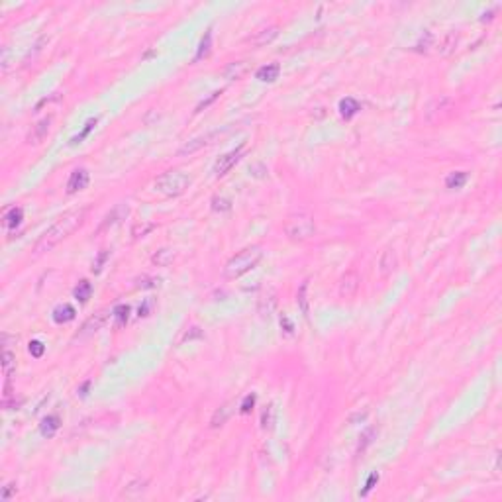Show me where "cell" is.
Masks as SVG:
<instances>
[{"label":"cell","instance_id":"30","mask_svg":"<svg viewBox=\"0 0 502 502\" xmlns=\"http://www.w3.org/2000/svg\"><path fill=\"white\" fill-rule=\"evenodd\" d=\"M210 46H212V32H206L204 40L200 42V47H198V53H196L194 61H200L202 57H206V55H208V51H210Z\"/></svg>","mask_w":502,"mask_h":502},{"label":"cell","instance_id":"17","mask_svg":"<svg viewBox=\"0 0 502 502\" xmlns=\"http://www.w3.org/2000/svg\"><path fill=\"white\" fill-rule=\"evenodd\" d=\"M277 34H279V28H267V30H261V32H257V36L255 38H251V46H265V44H269V42H273L275 38H277Z\"/></svg>","mask_w":502,"mask_h":502},{"label":"cell","instance_id":"43","mask_svg":"<svg viewBox=\"0 0 502 502\" xmlns=\"http://www.w3.org/2000/svg\"><path fill=\"white\" fill-rule=\"evenodd\" d=\"M12 361H14V355H12L8 349H4V361H2V365H4V371H6V373H10Z\"/></svg>","mask_w":502,"mask_h":502},{"label":"cell","instance_id":"36","mask_svg":"<svg viewBox=\"0 0 502 502\" xmlns=\"http://www.w3.org/2000/svg\"><path fill=\"white\" fill-rule=\"evenodd\" d=\"M377 482H379V473L375 471V473H371V475H369V479H367V482H365V488L361 490V496H367V494H369V490H371Z\"/></svg>","mask_w":502,"mask_h":502},{"label":"cell","instance_id":"24","mask_svg":"<svg viewBox=\"0 0 502 502\" xmlns=\"http://www.w3.org/2000/svg\"><path fill=\"white\" fill-rule=\"evenodd\" d=\"M467 179H469V175H467L465 171H457V173H451V175L445 179V186L451 188V190H455V188H461L463 184L467 183Z\"/></svg>","mask_w":502,"mask_h":502},{"label":"cell","instance_id":"2","mask_svg":"<svg viewBox=\"0 0 502 502\" xmlns=\"http://www.w3.org/2000/svg\"><path fill=\"white\" fill-rule=\"evenodd\" d=\"M190 183H192V179L183 171H167L155 179L153 188H155V192H159L163 196L173 198V196H181L190 186Z\"/></svg>","mask_w":502,"mask_h":502},{"label":"cell","instance_id":"23","mask_svg":"<svg viewBox=\"0 0 502 502\" xmlns=\"http://www.w3.org/2000/svg\"><path fill=\"white\" fill-rule=\"evenodd\" d=\"M173 259H175V251L173 249H159L153 257H151V261H153L157 267H167V265H171Z\"/></svg>","mask_w":502,"mask_h":502},{"label":"cell","instance_id":"33","mask_svg":"<svg viewBox=\"0 0 502 502\" xmlns=\"http://www.w3.org/2000/svg\"><path fill=\"white\" fill-rule=\"evenodd\" d=\"M28 349H30L32 357H38V359H40V357L44 355V351H46V345L40 342V340H34V342H30V347H28Z\"/></svg>","mask_w":502,"mask_h":502},{"label":"cell","instance_id":"35","mask_svg":"<svg viewBox=\"0 0 502 502\" xmlns=\"http://www.w3.org/2000/svg\"><path fill=\"white\" fill-rule=\"evenodd\" d=\"M261 424H263V430H271L273 428V406H267V410L263 412Z\"/></svg>","mask_w":502,"mask_h":502},{"label":"cell","instance_id":"22","mask_svg":"<svg viewBox=\"0 0 502 502\" xmlns=\"http://www.w3.org/2000/svg\"><path fill=\"white\" fill-rule=\"evenodd\" d=\"M112 316L116 320V328L126 326L128 320H130V306L128 304H118L114 310H112Z\"/></svg>","mask_w":502,"mask_h":502},{"label":"cell","instance_id":"28","mask_svg":"<svg viewBox=\"0 0 502 502\" xmlns=\"http://www.w3.org/2000/svg\"><path fill=\"white\" fill-rule=\"evenodd\" d=\"M298 306L304 316H308V281H304L298 289Z\"/></svg>","mask_w":502,"mask_h":502},{"label":"cell","instance_id":"18","mask_svg":"<svg viewBox=\"0 0 502 502\" xmlns=\"http://www.w3.org/2000/svg\"><path fill=\"white\" fill-rule=\"evenodd\" d=\"M361 110V104L355 100V98H351V96H347V98H343L342 102H340V112L345 120H349V118H353V116L357 114Z\"/></svg>","mask_w":502,"mask_h":502},{"label":"cell","instance_id":"16","mask_svg":"<svg viewBox=\"0 0 502 502\" xmlns=\"http://www.w3.org/2000/svg\"><path fill=\"white\" fill-rule=\"evenodd\" d=\"M59 426H61V418H59L57 414H51V416H46V418L42 420L40 430H42V434L46 435V437H53L55 432L59 430Z\"/></svg>","mask_w":502,"mask_h":502},{"label":"cell","instance_id":"1","mask_svg":"<svg viewBox=\"0 0 502 502\" xmlns=\"http://www.w3.org/2000/svg\"><path fill=\"white\" fill-rule=\"evenodd\" d=\"M83 218H85V210H73V212L63 214V216L42 235V239L36 243V249L34 251H36L38 255H40V253H46V251H51L59 241H63L67 235H71L75 229L83 224Z\"/></svg>","mask_w":502,"mask_h":502},{"label":"cell","instance_id":"45","mask_svg":"<svg viewBox=\"0 0 502 502\" xmlns=\"http://www.w3.org/2000/svg\"><path fill=\"white\" fill-rule=\"evenodd\" d=\"M281 324H285V332H287V334H289V336H291V334H293V332H295V326H293V322H291V320L287 318V316H285V314H283V316H281Z\"/></svg>","mask_w":502,"mask_h":502},{"label":"cell","instance_id":"38","mask_svg":"<svg viewBox=\"0 0 502 502\" xmlns=\"http://www.w3.org/2000/svg\"><path fill=\"white\" fill-rule=\"evenodd\" d=\"M108 255H110V251H106V249H104V251H102V253H100V255H98V259H96V263H94V265H92V271H94V273H100V269H102V265H104V261H106V259H108Z\"/></svg>","mask_w":502,"mask_h":502},{"label":"cell","instance_id":"41","mask_svg":"<svg viewBox=\"0 0 502 502\" xmlns=\"http://www.w3.org/2000/svg\"><path fill=\"white\" fill-rule=\"evenodd\" d=\"M0 63H2V71H8V67H10V49L8 47H2V59H0Z\"/></svg>","mask_w":502,"mask_h":502},{"label":"cell","instance_id":"21","mask_svg":"<svg viewBox=\"0 0 502 502\" xmlns=\"http://www.w3.org/2000/svg\"><path fill=\"white\" fill-rule=\"evenodd\" d=\"M73 318H75V308L69 306V304H63V306L55 308V312H53V320H55L57 324H67V322H71Z\"/></svg>","mask_w":502,"mask_h":502},{"label":"cell","instance_id":"44","mask_svg":"<svg viewBox=\"0 0 502 502\" xmlns=\"http://www.w3.org/2000/svg\"><path fill=\"white\" fill-rule=\"evenodd\" d=\"M220 94H222V91H216V92H212V96H210V98H208V100H204V102H200V104H198V108H196V112H200V110H202V108H206V106H208V104H210V102H214V100H216V98H218V96H220Z\"/></svg>","mask_w":502,"mask_h":502},{"label":"cell","instance_id":"29","mask_svg":"<svg viewBox=\"0 0 502 502\" xmlns=\"http://www.w3.org/2000/svg\"><path fill=\"white\" fill-rule=\"evenodd\" d=\"M151 229H155V224H153V222L141 220V222L134 224V228H132V235H134V237H143V235H147Z\"/></svg>","mask_w":502,"mask_h":502},{"label":"cell","instance_id":"9","mask_svg":"<svg viewBox=\"0 0 502 502\" xmlns=\"http://www.w3.org/2000/svg\"><path fill=\"white\" fill-rule=\"evenodd\" d=\"M89 179H91V177H89V171H87V169H77V171H73V173H71V177H69L67 192L69 194H75V192H79V190L87 188Z\"/></svg>","mask_w":502,"mask_h":502},{"label":"cell","instance_id":"32","mask_svg":"<svg viewBox=\"0 0 502 502\" xmlns=\"http://www.w3.org/2000/svg\"><path fill=\"white\" fill-rule=\"evenodd\" d=\"M231 208V202L228 198H220V196H214L212 198V210L214 212H228Z\"/></svg>","mask_w":502,"mask_h":502},{"label":"cell","instance_id":"34","mask_svg":"<svg viewBox=\"0 0 502 502\" xmlns=\"http://www.w3.org/2000/svg\"><path fill=\"white\" fill-rule=\"evenodd\" d=\"M96 122H98L96 118H94V120H89V122H87V126H85V130H83V132H81V134H79L77 137H73V141H71V143H81V141H83L85 137L91 134V130L94 128V126H96Z\"/></svg>","mask_w":502,"mask_h":502},{"label":"cell","instance_id":"39","mask_svg":"<svg viewBox=\"0 0 502 502\" xmlns=\"http://www.w3.org/2000/svg\"><path fill=\"white\" fill-rule=\"evenodd\" d=\"M196 338H202V330L200 328H190L188 332H184L183 342H190V340H196Z\"/></svg>","mask_w":502,"mask_h":502},{"label":"cell","instance_id":"6","mask_svg":"<svg viewBox=\"0 0 502 502\" xmlns=\"http://www.w3.org/2000/svg\"><path fill=\"white\" fill-rule=\"evenodd\" d=\"M359 283H361V277L357 271H347L343 275L342 283H340V295L343 298H351L357 295L359 291Z\"/></svg>","mask_w":502,"mask_h":502},{"label":"cell","instance_id":"42","mask_svg":"<svg viewBox=\"0 0 502 502\" xmlns=\"http://www.w3.org/2000/svg\"><path fill=\"white\" fill-rule=\"evenodd\" d=\"M16 492V484L14 482H10V484H6L4 486V490H2V500L6 502V500H10V496Z\"/></svg>","mask_w":502,"mask_h":502},{"label":"cell","instance_id":"26","mask_svg":"<svg viewBox=\"0 0 502 502\" xmlns=\"http://www.w3.org/2000/svg\"><path fill=\"white\" fill-rule=\"evenodd\" d=\"M377 435V428H367L365 432L361 434L359 437V445H357V455H361V453H365V449L373 443V437Z\"/></svg>","mask_w":502,"mask_h":502},{"label":"cell","instance_id":"48","mask_svg":"<svg viewBox=\"0 0 502 502\" xmlns=\"http://www.w3.org/2000/svg\"><path fill=\"white\" fill-rule=\"evenodd\" d=\"M363 418H367V412H363V414H355V416H351V418H349V424H353L355 420H363Z\"/></svg>","mask_w":502,"mask_h":502},{"label":"cell","instance_id":"47","mask_svg":"<svg viewBox=\"0 0 502 502\" xmlns=\"http://www.w3.org/2000/svg\"><path fill=\"white\" fill-rule=\"evenodd\" d=\"M149 306H151V302H145V304L139 308V316H147V314H149Z\"/></svg>","mask_w":502,"mask_h":502},{"label":"cell","instance_id":"10","mask_svg":"<svg viewBox=\"0 0 502 502\" xmlns=\"http://www.w3.org/2000/svg\"><path fill=\"white\" fill-rule=\"evenodd\" d=\"M49 126H51V116L40 120L36 126H32V132H30V136H28V141H30V143H40V141L47 136Z\"/></svg>","mask_w":502,"mask_h":502},{"label":"cell","instance_id":"15","mask_svg":"<svg viewBox=\"0 0 502 502\" xmlns=\"http://www.w3.org/2000/svg\"><path fill=\"white\" fill-rule=\"evenodd\" d=\"M279 73H281L279 63H269V65H263L261 69H257L255 77L259 81H263V83H273V81L279 79Z\"/></svg>","mask_w":502,"mask_h":502},{"label":"cell","instance_id":"7","mask_svg":"<svg viewBox=\"0 0 502 502\" xmlns=\"http://www.w3.org/2000/svg\"><path fill=\"white\" fill-rule=\"evenodd\" d=\"M106 320H108V312L106 310H102V312H96L94 316L87 320L85 324H83V328H81V332L75 336V338H87V336H91L94 332H98L104 324H106Z\"/></svg>","mask_w":502,"mask_h":502},{"label":"cell","instance_id":"5","mask_svg":"<svg viewBox=\"0 0 502 502\" xmlns=\"http://www.w3.org/2000/svg\"><path fill=\"white\" fill-rule=\"evenodd\" d=\"M241 153H243V145L237 147V149H233V151H229L226 155H222L220 159L216 161V165H214V175H216V177H224L229 169L239 161Z\"/></svg>","mask_w":502,"mask_h":502},{"label":"cell","instance_id":"13","mask_svg":"<svg viewBox=\"0 0 502 502\" xmlns=\"http://www.w3.org/2000/svg\"><path fill=\"white\" fill-rule=\"evenodd\" d=\"M214 136H216V134H210V136L196 137V139H192V141H186L183 147L179 149V155H192V153H196L200 147H204L206 143H210V139Z\"/></svg>","mask_w":502,"mask_h":502},{"label":"cell","instance_id":"4","mask_svg":"<svg viewBox=\"0 0 502 502\" xmlns=\"http://www.w3.org/2000/svg\"><path fill=\"white\" fill-rule=\"evenodd\" d=\"M285 233L293 241H306L316 233V224L310 216H295L287 222Z\"/></svg>","mask_w":502,"mask_h":502},{"label":"cell","instance_id":"19","mask_svg":"<svg viewBox=\"0 0 502 502\" xmlns=\"http://www.w3.org/2000/svg\"><path fill=\"white\" fill-rule=\"evenodd\" d=\"M231 404H224V406H220L218 410L214 412V416H212V420H210V426L212 428H220V426H224L226 422H228V418L231 416Z\"/></svg>","mask_w":502,"mask_h":502},{"label":"cell","instance_id":"8","mask_svg":"<svg viewBox=\"0 0 502 502\" xmlns=\"http://www.w3.org/2000/svg\"><path fill=\"white\" fill-rule=\"evenodd\" d=\"M128 214H130V208H128L126 204L114 206V208L110 210V214L102 220V224H100V228H98V233H100V231H104V229L112 228V226H116V224H120V222H122Z\"/></svg>","mask_w":502,"mask_h":502},{"label":"cell","instance_id":"31","mask_svg":"<svg viewBox=\"0 0 502 502\" xmlns=\"http://www.w3.org/2000/svg\"><path fill=\"white\" fill-rule=\"evenodd\" d=\"M145 486H147V480H141V479H137V480H134V482H130L128 486H126V490H124V494L128 496L132 490H136V496H139L143 490H145Z\"/></svg>","mask_w":502,"mask_h":502},{"label":"cell","instance_id":"25","mask_svg":"<svg viewBox=\"0 0 502 502\" xmlns=\"http://www.w3.org/2000/svg\"><path fill=\"white\" fill-rule=\"evenodd\" d=\"M91 295H92V285L89 283V281H81L79 283V287L75 289V298L79 300V302H89V298H91Z\"/></svg>","mask_w":502,"mask_h":502},{"label":"cell","instance_id":"37","mask_svg":"<svg viewBox=\"0 0 502 502\" xmlns=\"http://www.w3.org/2000/svg\"><path fill=\"white\" fill-rule=\"evenodd\" d=\"M253 404H255V394H247V396L243 398L241 406H239V410H241V414H249L251 408H253Z\"/></svg>","mask_w":502,"mask_h":502},{"label":"cell","instance_id":"46","mask_svg":"<svg viewBox=\"0 0 502 502\" xmlns=\"http://www.w3.org/2000/svg\"><path fill=\"white\" fill-rule=\"evenodd\" d=\"M10 342H18V338H16V336H8V334H2V345H4V349H8Z\"/></svg>","mask_w":502,"mask_h":502},{"label":"cell","instance_id":"40","mask_svg":"<svg viewBox=\"0 0 502 502\" xmlns=\"http://www.w3.org/2000/svg\"><path fill=\"white\" fill-rule=\"evenodd\" d=\"M157 285H159V279H147V277H145L143 281H141V279L137 281V287H139V289H149V287H157Z\"/></svg>","mask_w":502,"mask_h":502},{"label":"cell","instance_id":"3","mask_svg":"<svg viewBox=\"0 0 502 502\" xmlns=\"http://www.w3.org/2000/svg\"><path fill=\"white\" fill-rule=\"evenodd\" d=\"M263 257V251L259 247H247V249L239 251L237 255H233L226 263L224 267V275L228 279H237L241 275H245L247 271H251Z\"/></svg>","mask_w":502,"mask_h":502},{"label":"cell","instance_id":"11","mask_svg":"<svg viewBox=\"0 0 502 502\" xmlns=\"http://www.w3.org/2000/svg\"><path fill=\"white\" fill-rule=\"evenodd\" d=\"M396 265H398V261H396V253H394L392 249H387L383 255H381V259H379V271H381L383 277H388V275L394 273Z\"/></svg>","mask_w":502,"mask_h":502},{"label":"cell","instance_id":"14","mask_svg":"<svg viewBox=\"0 0 502 502\" xmlns=\"http://www.w3.org/2000/svg\"><path fill=\"white\" fill-rule=\"evenodd\" d=\"M247 71H249V65H247L245 61H233V63H229L228 67L224 69V77L229 79V81H237V79H241Z\"/></svg>","mask_w":502,"mask_h":502},{"label":"cell","instance_id":"12","mask_svg":"<svg viewBox=\"0 0 502 502\" xmlns=\"http://www.w3.org/2000/svg\"><path fill=\"white\" fill-rule=\"evenodd\" d=\"M24 218V210L22 208H10L6 214H4V218H2V224H4V228L8 229V231H12V229H16L20 226V222H22Z\"/></svg>","mask_w":502,"mask_h":502},{"label":"cell","instance_id":"20","mask_svg":"<svg viewBox=\"0 0 502 502\" xmlns=\"http://www.w3.org/2000/svg\"><path fill=\"white\" fill-rule=\"evenodd\" d=\"M275 308H277V297H275V295L263 297L259 300V306H257V310H259V314H261L263 318H269V316L275 312Z\"/></svg>","mask_w":502,"mask_h":502},{"label":"cell","instance_id":"27","mask_svg":"<svg viewBox=\"0 0 502 502\" xmlns=\"http://www.w3.org/2000/svg\"><path fill=\"white\" fill-rule=\"evenodd\" d=\"M455 44H457V34L453 32H449V34H445V38L441 40V44H439V55H447V53H451L453 49H455Z\"/></svg>","mask_w":502,"mask_h":502}]
</instances>
